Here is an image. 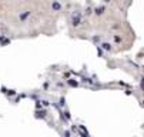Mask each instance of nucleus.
<instances>
[{
    "instance_id": "obj_1",
    "label": "nucleus",
    "mask_w": 144,
    "mask_h": 137,
    "mask_svg": "<svg viewBox=\"0 0 144 137\" xmlns=\"http://www.w3.org/2000/svg\"><path fill=\"white\" fill-rule=\"evenodd\" d=\"M73 24H74V26H79V24H80V17H79V14H77V17H76V16L73 17Z\"/></svg>"
},
{
    "instance_id": "obj_2",
    "label": "nucleus",
    "mask_w": 144,
    "mask_h": 137,
    "mask_svg": "<svg viewBox=\"0 0 144 137\" xmlns=\"http://www.w3.org/2000/svg\"><path fill=\"white\" fill-rule=\"evenodd\" d=\"M51 7H53L54 10H60V7H61V6H60V3H57V1H54V3L51 4Z\"/></svg>"
},
{
    "instance_id": "obj_3",
    "label": "nucleus",
    "mask_w": 144,
    "mask_h": 137,
    "mask_svg": "<svg viewBox=\"0 0 144 137\" xmlns=\"http://www.w3.org/2000/svg\"><path fill=\"white\" fill-rule=\"evenodd\" d=\"M103 11H104V7H97V9H96V13H97V14H101Z\"/></svg>"
},
{
    "instance_id": "obj_4",
    "label": "nucleus",
    "mask_w": 144,
    "mask_h": 137,
    "mask_svg": "<svg viewBox=\"0 0 144 137\" xmlns=\"http://www.w3.org/2000/svg\"><path fill=\"white\" fill-rule=\"evenodd\" d=\"M103 47H104L106 50H110V44H109V43H103Z\"/></svg>"
},
{
    "instance_id": "obj_5",
    "label": "nucleus",
    "mask_w": 144,
    "mask_h": 137,
    "mask_svg": "<svg viewBox=\"0 0 144 137\" xmlns=\"http://www.w3.org/2000/svg\"><path fill=\"white\" fill-rule=\"evenodd\" d=\"M64 136H66V137H70V133H69V132H64Z\"/></svg>"
}]
</instances>
